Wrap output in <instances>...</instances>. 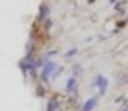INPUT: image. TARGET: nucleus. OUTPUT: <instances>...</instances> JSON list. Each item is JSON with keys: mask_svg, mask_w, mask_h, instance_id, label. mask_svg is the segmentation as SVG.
<instances>
[{"mask_svg": "<svg viewBox=\"0 0 128 111\" xmlns=\"http://www.w3.org/2000/svg\"><path fill=\"white\" fill-rule=\"evenodd\" d=\"M97 81H98V84H100V90H101V92H104V90H106V84H107V80H106L104 77H101V75H100V77L97 78Z\"/></svg>", "mask_w": 128, "mask_h": 111, "instance_id": "f257e3e1", "label": "nucleus"}, {"mask_svg": "<svg viewBox=\"0 0 128 111\" xmlns=\"http://www.w3.org/2000/svg\"><path fill=\"white\" fill-rule=\"evenodd\" d=\"M52 68H54V64H48V65L45 67V70H43V78H48V77H49Z\"/></svg>", "mask_w": 128, "mask_h": 111, "instance_id": "f03ea898", "label": "nucleus"}, {"mask_svg": "<svg viewBox=\"0 0 128 111\" xmlns=\"http://www.w3.org/2000/svg\"><path fill=\"white\" fill-rule=\"evenodd\" d=\"M74 83H76V80H74V78H70V80H68L67 90H73V87H74Z\"/></svg>", "mask_w": 128, "mask_h": 111, "instance_id": "7ed1b4c3", "label": "nucleus"}, {"mask_svg": "<svg viewBox=\"0 0 128 111\" xmlns=\"http://www.w3.org/2000/svg\"><path fill=\"white\" fill-rule=\"evenodd\" d=\"M94 104H96V99H92V101H88V102H86V105H85V110H91V108L94 107Z\"/></svg>", "mask_w": 128, "mask_h": 111, "instance_id": "20e7f679", "label": "nucleus"}, {"mask_svg": "<svg viewBox=\"0 0 128 111\" xmlns=\"http://www.w3.org/2000/svg\"><path fill=\"white\" fill-rule=\"evenodd\" d=\"M54 104H57V102H55V101L52 99V101H51V104H49V111H52V110H54Z\"/></svg>", "mask_w": 128, "mask_h": 111, "instance_id": "39448f33", "label": "nucleus"}, {"mask_svg": "<svg viewBox=\"0 0 128 111\" xmlns=\"http://www.w3.org/2000/svg\"><path fill=\"white\" fill-rule=\"evenodd\" d=\"M46 12H48V9H46V7H42V16H45Z\"/></svg>", "mask_w": 128, "mask_h": 111, "instance_id": "423d86ee", "label": "nucleus"}, {"mask_svg": "<svg viewBox=\"0 0 128 111\" xmlns=\"http://www.w3.org/2000/svg\"><path fill=\"white\" fill-rule=\"evenodd\" d=\"M90 1H94V0H90Z\"/></svg>", "mask_w": 128, "mask_h": 111, "instance_id": "0eeeda50", "label": "nucleus"}]
</instances>
